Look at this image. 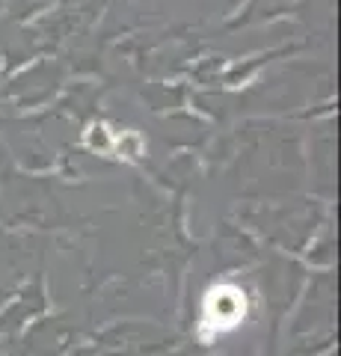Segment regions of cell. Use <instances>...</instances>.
<instances>
[{
    "label": "cell",
    "mask_w": 341,
    "mask_h": 356,
    "mask_svg": "<svg viewBox=\"0 0 341 356\" xmlns=\"http://www.w3.org/2000/svg\"><path fill=\"white\" fill-rule=\"evenodd\" d=\"M247 318V294L232 282H219L208 288L202 300V315H199V336L211 341L217 336L238 330Z\"/></svg>",
    "instance_id": "obj_1"
},
{
    "label": "cell",
    "mask_w": 341,
    "mask_h": 356,
    "mask_svg": "<svg viewBox=\"0 0 341 356\" xmlns=\"http://www.w3.org/2000/svg\"><path fill=\"white\" fill-rule=\"evenodd\" d=\"M113 140L116 134H110L107 125H92L86 131V146L95 149L98 154H113Z\"/></svg>",
    "instance_id": "obj_2"
}]
</instances>
